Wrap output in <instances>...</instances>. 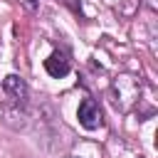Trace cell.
Here are the masks:
<instances>
[{
    "mask_svg": "<svg viewBox=\"0 0 158 158\" xmlns=\"http://www.w3.org/2000/svg\"><path fill=\"white\" fill-rule=\"evenodd\" d=\"M141 91H143V84H141V77L138 74H131V72H123L118 74L111 86H109V99L114 104L116 111L121 114H128L138 101H141Z\"/></svg>",
    "mask_w": 158,
    "mask_h": 158,
    "instance_id": "6da1fadb",
    "label": "cell"
},
{
    "mask_svg": "<svg viewBox=\"0 0 158 158\" xmlns=\"http://www.w3.org/2000/svg\"><path fill=\"white\" fill-rule=\"evenodd\" d=\"M77 118H79V123H81V126H84L86 131H94V128H99V126L104 123L101 109H99V104H96L94 99H84V101L79 104Z\"/></svg>",
    "mask_w": 158,
    "mask_h": 158,
    "instance_id": "7a4b0ae2",
    "label": "cell"
},
{
    "mask_svg": "<svg viewBox=\"0 0 158 158\" xmlns=\"http://www.w3.org/2000/svg\"><path fill=\"white\" fill-rule=\"evenodd\" d=\"M2 89H5V94H7L15 104H25L27 96H30V89H27L25 79L17 77V74H7V77L2 79Z\"/></svg>",
    "mask_w": 158,
    "mask_h": 158,
    "instance_id": "3957f363",
    "label": "cell"
},
{
    "mask_svg": "<svg viewBox=\"0 0 158 158\" xmlns=\"http://www.w3.org/2000/svg\"><path fill=\"white\" fill-rule=\"evenodd\" d=\"M44 69H47V74H49V77L59 79V77H67V74H69L72 62H69V57H67L64 52L54 49V52H52V54L44 59Z\"/></svg>",
    "mask_w": 158,
    "mask_h": 158,
    "instance_id": "277c9868",
    "label": "cell"
},
{
    "mask_svg": "<svg viewBox=\"0 0 158 158\" xmlns=\"http://www.w3.org/2000/svg\"><path fill=\"white\" fill-rule=\"evenodd\" d=\"M62 2H64V5H69L74 12H79V10H81V7H79V0H62Z\"/></svg>",
    "mask_w": 158,
    "mask_h": 158,
    "instance_id": "5b68a950",
    "label": "cell"
},
{
    "mask_svg": "<svg viewBox=\"0 0 158 158\" xmlns=\"http://www.w3.org/2000/svg\"><path fill=\"white\" fill-rule=\"evenodd\" d=\"M27 7H32V10H35V7H37V2H35V0H27Z\"/></svg>",
    "mask_w": 158,
    "mask_h": 158,
    "instance_id": "8992f818",
    "label": "cell"
}]
</instances>
